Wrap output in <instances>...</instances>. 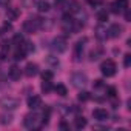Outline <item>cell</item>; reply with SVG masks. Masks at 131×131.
<instances>
[{"instance_id": "obj_14", "label": "cell", "mask_w": 131, "mask_h": 131, "mask_svg": "<svg viewBox=\"0 0 131 131\" xmlns=\"http://www.w3.org/2000/svg\"><path fill=\"white\" fill-rule=\"evenodd\" d=\"M6 16H8V20H17L20 16V11H19V8H8Z\"/></svg>"}, {"instance_id": "obj_39", "label": "cell", "mask_w": 131, "mask_h": 131, "mask_svg": "<svg viewBox=\"0 0 131 131\" xmlns=\"http://www.w3.org/2000/svg\"><path fill=\"white\" fill-rule=\"evenodd\" d=\"M11 3V0H0V6H8Z\"/></svg>"}, {"instance_id": "obj_7", "label": "cell", "mask_w": 131, "mask_h": 131, "mask_svg": "<svg viewBox=\"0 0 131 131\" xmlns=\"http://www.w3.org/2000/svg\"><path fill=\"white\" fill-rule=\"evenodd\" d=\"M122 31H123V28H122L119 23H113V25L106 29V36L111 37V39H117V37L122 36Z\"/></svg>"}, {"instance_id": "obj_27", "label": "cell", "mask_w": 131, "mask_h": 131, "mask_svg": "<svg viewBox=\"0 0 131 131\" xmlns=\"http://www.w3.org/2000/svg\"><path fill=\"white\" fill-rule=\"evenodd\" d=\"M25 56H26V52H25L20 46H19V49L14 52V59H16V60H23V59H25Z\"/></svg>"}, {"instance_id": "obj_24", "label": "cell", "mask_w": 131, "mask_h": 131, "mask_svg": "<svg viewBox=\"0 0 131 131\" xmlns=\"http://www.w3.org/2000/svg\"><path fill=\"white\" fill-rule=\"evenodd\" d=\"M77 99H79L80 102H88V100L91 99V94H90L88 91H80L79 96H77Z\"/></svg>"}, {"instance_id": "obj_19", "label": "cell", "mask_w": 131, "mask_h": 131, "mask_svg": "<svg viewBox=\"0 0 131 131\" xmlns=\"http://www.w3.org/2000/svg\"><path fill=\"white\" fill-rule=\"evenodd\" d=\"M108 17H110V14H108V11H106V9H100V11L97 13V20H99L100 23L106 22V20H108Z\"/></svg>"}, {"instance_id": "obj_26", "label": "cell", "mask_w": 131, "mask_h": 131, "mask_svg": "<svg viewBox=\"0 0 131 131\" xmlns=\"http://www.w3.org/2000/svg\"><path fill=\"white\" fill-rule=\"evenodd\" d=\"M116 3H117L120 13L125 11V9H128V5H129V3H128V0H116Z\"/></svg>"}, {"instance_id": "obj_1", "label": "cell", "mask_w": 131, "mask_h": 131, "mask_svg": "<svg viewBox=\"0 0 131 131\" xmlns=\"http://www.w3.org/2000/svg\"><path fill=\"white\" fill-rule=\"evenodd\" d=\"M43 25H45L43 19H40V17H29L28 20L23 22V31L28 32V34H34V32H37Z\"/></svg>"}, {"instance_id": "obj_12", "label": "cell", "mask_w": 131, "mask_h": 131, "mask_svg": "<svg viewBox=\"0 0 131 131\" xmlns=\"http://www.w3.org/2000/svg\"><path fill=\"white\" fill-rule=\"evenodd\" d=\"M86 42V39H83V40H79L77 43H76V46H74V56H76V60H80V56H82V52H83V43Z\"/></svg>"}, {"instance_id": "obj_37", "label": "cell", "mask_w": 131, "mask_h": 131, "mask_svg": "<svg viewBox=\"0 0 131 131\" xmlns=\"http://www.w3.org/2000/svg\"><path fill=\"white\" fill-rule=\"evenodd\" d=\"M54 3H56V6H63L67 3V0H54Z\"/></svg>"}, {"instance_id": "obj_40", "label": "cell", "mask_w": 131, "mask_h": 131, "mask_svg": "<svg viewBox=\"0 0 131 131\" xmlns=\"http://www.w3.org/2000/svg\"><path fill=\"white\" fill-rule=\"evenodd\" d=\"M6 56H8V51H2L0 52V60H6Z\"/></svg>"}, {"instance_id": "obj_6", "label": "cell", "mask_w": 131, "mask_h": 131, "mask_svg": "<svg viewBox=\"0 0 131 131\" xmlns=\"http://www.w3.org/2000/svg\"><path fill=\"white\" fill-rule=\"evenodd\" d=\"M37 123H39V114H37V113H29V114H26L25 119H23V125H25L26 128H29V129L36 128Z\"/></svg>"}, {"instance_id": "obj_28", "label": "cell", "mask_w": 131, "mask_h": 131, "mask_svg": "<svg viewBox=\"0 0 131 131\" xmlns=\"http://www.w3.org/2000/svg\"><path fill=\"white\" fill-rule=\"evenodd\" d=\"M116 94H117V91H116L114 86H108V88H106V96H108L110 99H116Z\"/></svg>"}, {"instance_id": "obj_31", "label": "cell", "mask_w": 131, "mask_h": 131, "mask_svg": "<svg viewBox=\"0 0 131 131\" xmlns=\"http://www.w3.org/2000/svg\"><path fill=\"white\" fill-rule=\"evenodd\" d=\"M123 65H125V68H129V65H131V54H125L123 56Z\"/></svg>"}, {"instance_id": "obj_20", "label": "cell", "mask_w": 131, "mask_h": 131, "mask_svg": "<svg viewBox=\"0 0 131 131\" xmlns=\"http://www.w3.org/2000/svg\"><path fill=\"white\" fill-rule=\"evenodd\" d=\"M54 91H56L59 96H67V94H68V90H67V86H65V85H62V83H59V85L54 88Z\"/></svg>"}, {"instance_id": "obj_34", "label": "cell", "mask_w": 131, "mask_h": 131, "mask_svg": "<svg viewBox=\"0 0 131 131\" xmlns=\"http://www.w3.org/2000/svg\"><path fill=\"white\" fill-rule=\"evenodd\" d=\"M59 126H60V129H70V125L65 122V120H62V122L59 123Z\"/></svg>"}, {"instance_id": "obj_16", "label": "cell", "mask_w": 131, "mask_h": 131, "mask_svg": "<svg viewBox=\"0 0 131 131\" xmlns=\"http://www.w3.org/2000/svg\"><path fill=\"white\" fill-rule=\"evenodd\" d=\"M86 119L83 117V116H77L76 119H74V126L77 128V129H82V128H85L86 126Z\"/></svg>"}, {"instance_id": "obj_10", "label": "cell", "mask_w": 131, "mask_h": 131, "mask_svg": "<svg viewBox=\"0 0 131 131\" xmlns=\"http://www.w3.org/2000/svg\"><path fill=\"white\" fill-rule=\"evenodd\" d=\"M26 103H28V106L31 110H37V108L42 106V99L39 96H31V97H28V102Z\"/></svg>"}, {"instance_id": "obj_38", "label": "cell", "mask_w": 131, "mask_h": 131, "mask_svg": "<svg viewBox=\"0 0 131 131\" xmlns=\"http://www.w3.org/2000/svg\"><path fill=\"white\" fill-rule=\"evenodd\" d=\"M125 20H126V22L131 20V13H129V9H125Z\"/></svg>"}, {"instance_id": "obj_18", "label": "cell", "mask_w": 131, "mask_h": 131, "mask_svg": "<svg viewBox=\"0 0 131 131\" xmlns=\"http://www.w3.org/2000/svg\"><path fill=\"white\" fill-rule=\"evenodd\" d=\"M49 117H51V108L46 106V108L43 110V114H42V123H43V125H48Z\"/></svg>"}, {"instance_id": "obj_29", "label": "cell", "mask_w": 131, "mask_h": 131, "mask_svg": "<svg viewBox=\"0 0 131 131\" xmlns=\"http://www.w3.org/2000/svg\"><path fill=\"white\" fill-rule=\"evenodd\" d=\"M52 77H54L52 71H48V70H46V71H43V73H42V79H43V80H49V82H51V80H52Z\"/></svg>"}, {"instance_id": "obj_17", "label": "cell", "mask_w": 131, "mask_h": 131, "mask_svg": "<svg viewBox=\"0 0 131 131\" xmlns=\"http://www.w3.org/2000/svg\"><path fill=\"white\" fill-rule=\"evenodd\" d=\"M49 3L46 2V0H40V2H37V9L40 11V13H48L49 11Z\"/></svg>"}, {"instance_id": "obj_13", "label": "cell", "mask_w": 131, "mask_h": 131, "mask_svg": "<svg viewBox=\"0 0 131 131\" xmlns=\"http://www.w3.org/2000/svg\"><path fill=\"white\" fill-rule=\"evenodd\" d=\"M68 11L70 14H76L80 11V3L77 2V0H70L68 2Z\"/></svg>"}, {"instance_id": "obj_5", "label": "cell", "mask_w": 131, "mask_h": 131, "mask_svg": "<svg viewBox=\"0 0 131 131\" xmlns=\"http://www.w3.org/2000/svg\"><path fill=\"white\" fill-rule=\"evenodd\" d=\"M67 48H68V43H67V39H65V37L59 36V37H56L52 40V49L56 52H65Z\"/></svg>"}, {"instance_id": "obj_4", "label": "cell", "mask_w": 131, "mask_h": 131, "mask_svg": "<svg viewBox=\"0 0 131 131\" xmlns=\"http://www.w3.org/2000/svg\"><path fill=\"white\" fill-rule=\"evenodd\" d=\"M71 82H73V85L76 88H82V86H85L88 83V77L83 73H74L71 76Z\"/></svg>"}, {"instance_id": "obj_23", "label": "cell", "mask_w": 131, "mask_h": 131, "mask_svg": "<svg viewBox=\"0 0 131 131\" xmlns=\"http://www.w3.org/2000/svg\"><path fill=\"white\" fill-rule=\"evenodd\" d=\"M25 42V39H23V36L20 34V32H17V34H14V37H13V43L14 45H17V46H20L22 43Z\"/></svg>"}, {"instance_id": "obj_21", "label": "cell", "mask_w": 131, "mask_h": 131, "mask_svg": "<svg viewBox=\"0 0 131 131\" xmlns=\"http://www.w3.org/2000/svg\"><path fill=\"white\" fill-rule=\"evenodd\" d=\"M20 48L28 54V52H32V51H34V43H31V42H23V43L20 45Z\"/></svg>"}, {"instance_id": "obj_32", "label": "cell", "mask_w": 131, "mask_h": 131, "mask_svg": "<svg viewBox=\"0 0 131 131\" xmlns=\"http://www.w3.org/2000/svg\"><path fill=\"white\" fill-rule=\"evenodd\" d=\"M9 43L11 42H8V40H3L2 43H0V45H2V51H9V46H11Z\"/></svg>"}, {"instance_id": "obj_30", "label": "cell", "mask_w": 131, "mask_h": 131, "mask_svg": "<svg viewBox=\"0 0 131 131\" xmlns=\"http://www.w3.org/2000/svg\"><path fill=\"white\" fill-rule=\"evenodd\" d=\"M46 62H48L49 65H54V67H57V65H59V59H57V57H54V56H48Z\"/></svg>"}, {"instance_id": "obj_11", "label": "cell", "mask_w": 131, "mask_h": 131, "mask_svg": "<svg viewBox=\"0 0 131 131\" xmlns=\"http://www.w3.org/2000/svg\"><path fill=\"white\" fill-rule=\"evenodd\" d=\"M8 76H9V79H13V80H19V79H20V76H22V71H20V68H19V67L13 65V67L8 70Z\"/></svg>"}, {"instance_id": "obj_2", "label": "cell", "mask_w": 131, "mask_h": 131, "mask_svg": "<svg viewBox=\"0 0 131 131\" xmlns=\"http://www.w3.org/2000/svg\"><path fill=\"white\" fill-rule=\"evenodd\" d=\"M100 71L105 77H113L117 71V67H116V62L113 59H106L105 62H102L100 65Z\"/></svg>"}, {"instance_id": "obj_15", "label": "cell", "mask_w": 131, "mask_h": 131, "mask_svg": "<svg viewBox=\"0 0 131 131\" xmlns=\"http://www.w3.org/2000/svg\"><path fill=\"white\" fill-rule=\"evenodd\" d=\"M102 56H103V48L99 46V48H96V49H93V51L90 52V60H93V62H94V60H99Z\"/></svg>"}, {"instance_id": "obj_8", "label": "cell", "mask_w": 131, "mask_h": 131, "mask_svg": "<svg viewBox=\"0 0 131 131\" xmlns=\"http://www.w3.org/2000/svg\"><path fill=\"white\" fill-rule=\"evenodd\" d=\"M108 111L106 110H103V108H96L94 111H93V117L96 119V120H99V122H105L106 119H108Z\"/></svg>"}, {"instance_id": "obj_33", "label": "cell", "mask_w": 131, "mask_h": 131, "mask_svg": "<svg viewBox=\"0 0 131 131\" xmlns=\"http://www.w3.org/2000/svg\"><path fill=\"white\" fill-rule=\"evenodd\" d=\"M111 13H114V14H119V13H120V9H119V6H117L116 2L111 3Z\"/></svg>"}, {"instance_id": "obj_41", "label": "cell", "mask_w": 131, "mask_h": 131, "mask_svg": "<svg viewBox=\"0 0 131 131\" xmlns=\"http://www.w3.org/2000/svg\"><path fill=\"white\" fill-rule=\"evenodd\" d=\"M102 80H96V83H94V88H102Z\"/></svg>"}, {"instance_id": "obj_9", "label": "cell", "mask_w": 131, "mask_h": 131, "mask_svg": "<svg viewBox=\"0 0 131 131\" xmlns=\"http://www.w3.org/2000/svg\"><path fill=\"white\" fill-rule=\"evenodd\" d=\"M25 74L28 77H34L39 74V65L37 63H28L25 67Z\"/></svg>"}, {"instance_id": "obj_25", "label": "cell", "mask_w": 131, "mask_h": 131, "mask_svg": "<svg viewBox=\"0 0 131 131\" xmlns=\"http://www.w3.org/2000/svg\"><path fill=\"white\" fill-rule=\"evenodd\" d=\"M13 122V116H9V114H2L0 116V123L2 125H9Z\"/></svg>"}, {"instance_id": "obj_3", "label": "cell", "mask_w": 131, "mask_h": 131, "mask_svg": "<svg viewBox=\"0 0 131 131\" xmlns=\"http://www.w3.org/2000/svg\"><path fill=\"white\" fill-rule=\"evenodd\" d=\"M19 105H20V100L16 99V97H3L2 100H0V106H2L3 110H9V111L16 110Z\"/></svg>"}, {"instance_id": "obj_35", "label": "cell", "mask_w": 131, "mask_h": 131, "mask_svg": "<svg viewBox=\"0 0 131 131\" xmlns=\"http://www.w3.org/2000/svg\"><path fill=\"white\" fill-rule=\"evenodd\" d=\"M88 3H90V5H93V6H96V5L103 3V0H88Z\"/></svg>"}, {"instance_id": "obj_22", "label": "cell", "mask_w": 131, "mask_h": 131, "mask_svg": "<svg viewBox=\"0 0 131 131\" xmlns=\"http://www.w3.org/2000/svg\"><path fill=\"white\" fill-rule=\"evenodd\" d=\"M42 91L45 93V94H48V93H51L52 91V85H51V82L49 80H43V83H42Z\"/></svg>"}, {"instance_id": "obj_36", "label": "cell", "mask_w": 131, "mask_h": 131, "mask_svg": "<svg viewBox=\"0 0 131 131\" xmlns=\"http://www.w3.org/2000/svg\"><path fill=\"white\" fill-rule=\"evenodd\" d=\"M11 29H13V25L8 23V22H5L3 23V31H11Z\"/></svg>"}]
</instances>
